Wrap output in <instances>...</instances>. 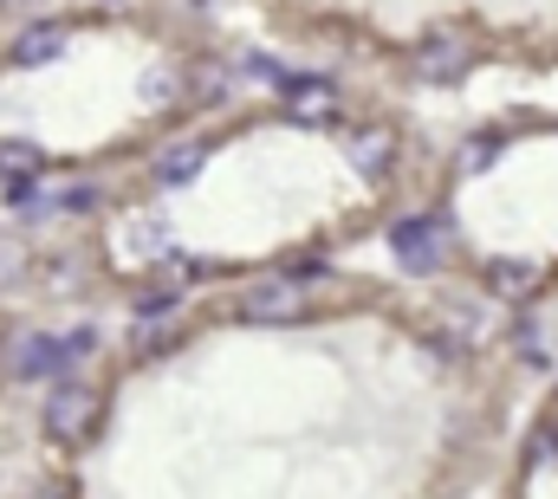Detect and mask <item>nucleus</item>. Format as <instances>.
<instances>
[{
    "mask_svg": "<svg viewBox=\"0 0 558 499\" xmlns=\"http://www.w3.org/2000/svg\"><path fill=\"white\" fill-rule=\"evenodd\" d=\"M98 415H105L98 389H85V382H59V389L46 395V415H39V428H46V441H59V448H78V441H92V435H98Z\"/></svg>",
    "mask_w": 558,
    "mask_h": 499,
    "instance_id": "1",
    "label": "nucleus"
},
{
    "mask_svg": "<svg viewBox=\"0 0 558 499\" xmlns=\"http://www.w3.org/2000/svg\"><path fill=\"white\" fill-rule=\"evenodd\" d=\"M299 312H305V292H299L292 272H267V279H254L241 292V318L247 325H292Z\"/></svg>",
    "mask_w": 558,
    "mask_h": 499,
    "instance_id": "2",
    "label": "nucleus"
},
{
    "mask_svg": "<svg viewBox=\"0 0 558 499\" xmlns=\"http://www.w3.org/2000/svg\"><path fill=\"white\" fill-rule=\"evenodd\" d=\"M390 247H397V259L410 272H435L448 259V228L441 221H397L390 228Z\"/></svg>",
    "mask_w": 558,
    "mask_h": 499,
    "instance_id": "3",
    "label": "nucleus"
},
{
    "mask_svg": "<svg viewBox=\"0 0 558 499\" xmlns=\"http://www.w3.org/2000/svg\"><path fill=\"white\" fill-rule=\"evenodd\" d=\"M468 59H474V52H468V39H461V33H428L410 65H416L422 85H454V78L468 72Z\"/></svg>",
    "mask_w": 558,
    "mask_h": 499,
    "instance_id": "4",
    "label": "nucleus"
},
{
    "mask_svg": "<svg viewBox=\"0 0 558 499\" xmlns=\"http://www.w3.org/2000/svg\"><path fill=\"white\" fill-rule=\"evenodd\" d=\"M65 344L59 338H46V331H26L13 351H7V370L20 376V382H39V376H52V370H65Z\"/></svg>",
    "mask_w": 558,
    "mask_h": 499,
    "instance_id": "5",
    "label": "nucleus"
},
{
    "mask_svg": "<svg viewBox=\"0 0 558 499\" xmlns=\"http://www.w3.org/2000/svg\"><path fill=\"white\" fill-rule=\"evenodd\" d=\"M286 118H292V124H331V118H338V85H325V78H292V85H286Z\"/></svg>",
    "mask_w": 558,
    "mask_h": 499,
    "instance_id": "6",
    "label": "nucleus"
},
{
    "mask_svg": "<svg viewBox=\"0 0 558 499\" xmlns=\"http://www.w3.org/2000/svg\"><path fill=\"white\" fill-rule=\"evenodd\" d=\"M351 162H357V175L384 182V175H390V162H397V130H390V124H364L357 136H351Z\"/></svg>",
    "mask_w": 558,
    "mask_h": 499,
    "instance_id": "7",
    "label": "nucleus"
},
{
    "mask_svg": "<svg viewBox=\"0 0 558 499\" xmlns=\"http://www.w3.org/2000/svg\"><path fill=\"white\" fill-rule=\"evenodd\" d=\"M202 162H208V143H175V149H162V156H156V182H162V188H175V182L202 175Z\"/></svg>",
    "mask_w": 558,
    "mask_h": 499,
    "instance_id": "8",
    "label": "nucleus"
},
{
    "mask_svg": "<svg viewBox=\"0 0 558 499\" xmlns=\"http://www.w3.org/2000/svg\"><path fill=\"white\" fill-rule=\"evenodd\" d=\"M175 344H182V325H169V312H162V318L143 312L137 331H131V351H137V357H169Z\"/></svg>",
    "mask_w": 558,
    "mask_h": 499,
    "instance_id": "9",
    "label": "nucleus"
},
{
    "mask_svg": "<svg viewBox=\"0 0 558 499\" xmlns=\"http://www.w3.org/2000/svg\"><path fill=\"white\" fill-rule=\"evenodd\" d=\"M65 39H72L65 26H33V33H20V39H13V59H20V65H46V59H59V52H65Z\"/></svg>",
    "mask_w": 558,
    "mask_h": 499,
    "instance_id": "10",
    "label": "nucleus"
},
{
    "mask_svg": "<svg viewBox=\"0 0 558 499\" xmlns=\"http://www.w3.org/2000/svg\"><path fill=\"white\" fill-rule=\"evenodd\" d=\"M487 285H494L500 299H526V292L539 285V266H533V259H494V266H487Z\"/></svg>",
    "mask_w": 558,
    "mask_h": 499,
    "instance_id": "11",
    "label": "nucleus"
},
{
    "mask_svg": "<svg viewBox=\"0 0 558 499\" xmlns=\"http://www.w3.org/2000/svg\"><path fill=\"white\" fill-rule=\"evenodd\" d=\"M46 202H52L59 215H92V208L105 202V188H98V182H72V188H46Z\"/></svg>",
    "mask_w": 558,
    "mask_h": 499,
    "instance_id": "12",
    "label": "nucleus"
},
{
    "mask_svg": "<svg viewBox=\"0 0 558 499\" xmlns=\"http://www.w3.org/2000/svg\"><path fill=\"white\" fill-rule=\"evenodd\" d=\"M0 169L7 175H26V169H39V149L33 143H0Z\"/></svg>",
    "mask_w": 558,
    "mask_h": 499,
    "instance_id": "13",
    "label": "nucleus"
},
{
    "mask_svg": "<svg viewBox=\"0 0 558 499\" xmlns=\"http://www.w3.org/2000/svg\"><path fill=\"white\" fill-rule=\"evenodd\" d=\"M20 272H26V247L20 241H0V285H13Z\"/></svg>",
    "mask_w": 558,
    "mask_h": 499,
    "instance_id": "14",
    "label": "nucleus"
},
{
    "mask_svg": "<svg viewBox=\"0 0 558 499\" xmlns=\"http://www.w3.org/2000/svg\"><path fill=\"white\" fill-rule=\"evenodd\" d=\"M494 149H500L494 136H474V143L461 149V169H468V175H474V169H487V162H494Z\"/></svg>",
    "mask_w": 558,
    "mask_h": 499,
    "instance_id": "15",
    "label": "nucleus"
},
{
    "mask_svg": "<svg viewBox=\"0 0 558 499\" xmlns=\"http://www.w3.org/2000/svg\"><path fill=\"white\" fill-rule=\"evenodd\" d=\"M0 7H20V0H0Z\"/></svg>",
    "mask_w": 558,
    "mask_h": 499,
    "instance_id": "16",
    "label": "nucleus"
}]
</instances>
